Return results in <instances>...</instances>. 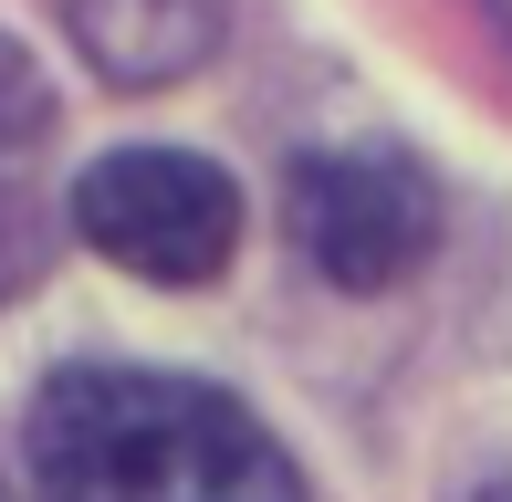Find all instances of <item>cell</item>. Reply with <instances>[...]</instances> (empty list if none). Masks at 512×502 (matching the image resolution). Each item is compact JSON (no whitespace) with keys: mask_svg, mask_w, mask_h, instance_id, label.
Instances as JSON below:
<instances>
[{"mask_svg":"<svg viewBox=\"0 0 512 502\" xmlns=\"http://www.w3.org/2000/svg\"><path fill=\"white\" fill-rule=\"evenodd\" d=\"M42 502H304L262 419L230 387L157 367H63L32 398Z\"/></svg>","mask_w":512,"mask_h":502,"instance_id":"6da1fadb","label":"cell"},{"mask_svg":"<svg viewBox=\"0 0 512 502\" xmlns=\"http://www.w3.org/2000/svg\"><path fill=\"white\" fill-rule=\"evenodd\" d=\"M74 231L136 283H209L241 241V189L189 147H115L74 178Z\"/></svg>","mask_w":512,"mask_h":502,"instance_id":"7a4b0ae2","label":"cell"},{"mask_svg":"<svg viewBox=\"0 0 512 502\" xmlns=\"http://www.w3.org/2000/svg\"><path fill=\"white\" fill-rule=\"evenodd\" d=\"M293 251L345 293H387L439 251V178L398 147H324L283 178Z\"/></svg>","mask_w":512,"mask_h":502,"instance_id":"3957f363","label":"cell"},{"mask_svg":"<svg viewBox=\"0 0 512 502\" xmlns=\"http://www.w3.org/2000/svg\"><path fill=\"white\" fill-rule=\"evenodd\" d=\"M63 21L105 84H178L220 53L230 0H63Z\"/></svg>","mask_w":512,"mask_h":502,"instance_id":"277c9868","label":"cell"},{"mask_svg":"<svg viewBox=\"0 0 512 502\" xmlns=\"http://www.w3.org/2000/svg\"><path fill=\"white\" fill-rule=\"evenodd\" d=\"M42 251H53V210H42V199H32V178L0 157V304H11V293L42 272Z\"/></svg>","mask_w":512,"mask_h":502,"instance_id":"5b68a950","label":"cell"},{"mask_svg":"<svg viewBox=\"0 0 512 502\" xmlns=\"http://www.w3.org/2000/svg\"><path fill=\"white\" fill-rule=\"evenodd\" d=\"M42 126H53V84H42V63L21 53L11 32H0V157H11V147H32Z\"/></svg>","mask_w":512,"mask_h":502,"instance_id":"8992f818","label":"cell"},{"mask_svg":"<svg viewBox=\"0 0 512 502\" xmlns=\"http://www.w3.org/2000/svg\"><path fill=\"white\" fill-rule=\"evenodd\" d=\"M471 502H512V482H492V492H471Z\"/></svg>","mask_w":512,"mask_h":502,"instance_id":"52a82bcc","label":"cell"},{"mask_svg":"<svg viewBox=\"0 0 512 502\" xmlns=\"http://www.w3.org/2000/svg\"><path fill=\"white\" fill-rule=\"evenodd\" d=\"M0 502H11V492H0Z\"/></svg>","mask_w":512,"mask_h":502,"instance_id":"ba28073f","label":"cell"}]
</instances>
